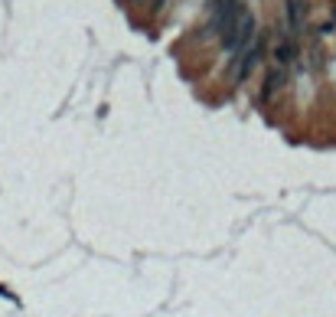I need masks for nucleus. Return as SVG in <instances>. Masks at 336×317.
Returning <instances> with one entry per match:
<instances>
[{
    "label": "nucleus",
    "instance_id": "nucleus-1",
    "mask_svg": "<svg viewBox=\"0 0 336 317\" xmlns=\"http://www.w3.org/2000/svg\"><path fill=\"white\" fill-rule=\"evenodd\" d=\"M255 26H258V23H255V13L245 10V13L235 20L232 30L222 36V49L232 52V56H242V52L251 46V39H255Z\"/></svg>",
    "mask_w": 336,
    "mask_h": 317
},
{
    "label": "nucleus",
    "instance_id": "nucleus-2",
    "mask_svg": "<svg viewBox=\"0 0 336 317\" xmlns=\"http://www.w3.org/2000/svg\"><path fill=\"white\" fill-rule=\"evenodd\" d=\"M261 52H264V36H255L251 46L245 49L242 56H235V63H232V82H245V78L251 75V69L258 66Z\"/></svg>",
    "mask_w": 336,
    "mask_h": 317
},
{
    "label": "nucleus",
    "instance_id": "nucleus-3",
    "mask_svg": "<svg viewBox=\"0 0 336 317\" xmlns=\"http://www.w3.org/2000/svg\"><path fill=\"white\" fill-rule=\"evenodd\" d=\"M284 82H287L284 66H274V69H268V72H264V82H261V98H264V102H271L274 95L284 89Z\"/></svg>",
    "mask_w": 336,
    "mask_h": 317
},
{
    "label": "nucleus",
    "instance_id": "nucleus-4",
    "mask_svg": "<svg viewBox=\"0 0 336 317\" xmlns=\"http://www.w3.org/2000/svg\"><path fill=\"white\" fill-rule=\"evenodd\" d=\"M274 56H278V63L281 66H287V63H294V59L300 56V43H297V36H284L274 46Z\"/></svg>",
    "mask_w": 336,
    "mask_h": 317
},
{
    "label": "nucleus",
    "instance_id": "nucleus-5",
    "mask_svg": "<svg viewBox=\"0 0 336 317\" xmlns=\"http://www.w3.org/2000/svg\"><path fill=\"white\" fill-rule=\"evenodd\" d=\"M284 13H287V26H290V36L304 26V4L300 0H284Z\"/></svg>",
    "mask_w": 336,
    "mask_h": 317
},
{
    "label": "nucleus",
    "instance_id": "nucleus-6",
    "mask_svg": "<svg viewBox=\"0 0 336 317\" xmlns=\"http://www.w3.org/2000/svg\"><path fill=\"white\" fill-rule=\"evenodd\" d=\"M333 4H336V0H333Z\"/></svg>",
    "mask_w": 336,
    "mask_h": 317
}]
</instances>
